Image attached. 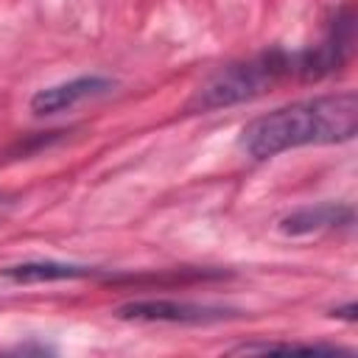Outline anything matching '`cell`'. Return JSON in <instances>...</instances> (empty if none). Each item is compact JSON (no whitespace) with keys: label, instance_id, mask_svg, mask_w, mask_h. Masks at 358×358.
I'll use <instances>...</instances> for the list:
<instances>
[{"label":"cell","instance_id":"6da1fadb","mask_svg":"<svg viewBox=\"0 0 358 358\" xmlns=\"http://www.w3.org/2000/svg\"><path fill=\"white\" fill-rule=\"evenodd\" d=\"M358 131L355 90L294 101L255 117L241 131V148L255 159L277 157L299 145H324L352 140Z\"/></svg>","mask_w":358,"mask_h":358},{"label":"cell","instance_id":"7a4b0ae2","mask_svg":"<svg viewBox=\"0 0 358 358\" xmlns=\"http://www.w3.org/2000/svg\"><path fill=\"white\" fill-rule=\"evenodd\" d=\"M291 70H296V56H288L282 50H268L246 62L218 67L199 84V90L190 98V106L199 112H210V109L252 101Z\"/></svg>","mask_w":358,"mask_h":358},{"label":"cell","instance_id":"3957f363","mask_svg":"<svg viewBox=\"0 0 358 358\" xmlns=\"http://www.w3.org/2000/svg\"><path fill=\"white\" fill-rule=\"evenodd\" d=\"M120 319H137V322H179V324H207L227 316L224 308L213 305H196V302H176V299H143L129 302L117 308Z\"/></svg>","mask_w":358,"mask_h":358},{"label":"cell","instance_id":"277c9868","mask_svg":"<svg viewBox=\"0 0 358 358\" xmlns=\"http://www.w3.org/2000/svg\"><path fill=\"white\" fill-rule=\"evenodd\" d=\"M115 87L112 78L106 76H78V78H70V81H62V84H53V87H45V90H36L28 101L31 112L34 115H56V112H64V109H73L76 103L87 101V98H95V95H103Z\"/></svg>","mask_w":358,"mask_h":358},{"label":"cell","instance_id":"5b68a950","mask_svg":"<svg viewBox=\"0 0 358 358\" xmlns=\"http://www.w3.org/2000/svg\"><path fill=\"white\" fill-rule=\"evenodd\" d=\"M341 224H352V207L316 204V207H302V210L285 215L280 221V229L285 235H308V232H319V229H330V227H341Z\"/></svg>","mask_w":358,"mask_h":358},{"label":"cell","instance_id":"8992f818","mask_svg":"<svg viewBox=\"0 0 358 358\" xmlns=\"http://www.w3.org/2000/svg\"><path fill=\"white\" fill-rule=\"evenodd\" d=\"M0 274L11 282H53V280L87 277V274H95V268L76 266V263H59V260H31V263L6 266Z\"/></svg>","mask_w":358,"mask_h":358},{"label":"cell","instance_id":"52a82bcc","mask_svg":"<svg viewBox=\"0 0 358 358\" xmlns=\"http://www.w3.org/2000/svg\"><path fill=\"white\" fill-rule=\"evenodd\" d=\"M235 352H308V355H338L344 350L327 344H243Z\"/></svg>","mask_w":358,"mask_h":358},{"label":"cell","instance_id":"ba28073f","mask_svg":"<svg viewBox=\"0 0 358 358\" xmlns=\"http://www.w3.org/2000/svg\"><path fill=\"white\" fill-rule=\"evenodd\" d=\"M333 316H344V319H355V305H347L344 310H333Z\"/></svg>","mask_w":358,"mask_h":358}]
</instances>
